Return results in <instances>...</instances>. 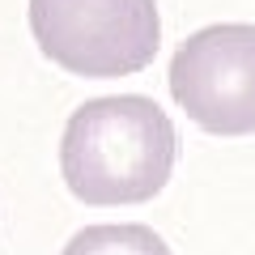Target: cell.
I'll return each mask as SVG.
<instances>
[{
  "label": "cell",
  "mask_w": 255,
  "mask_h": 255,
  "mask_svg": "<svg viewBox=\"0 0 255 255\" xmlns=\"http://www.w3.org/2000/svg\"><path fill=\"white\" fill-rule=\"evenodd\" d=\"M179 157L174 124L153 98L119 94L73 111L60 140V170L85 204H145L166 187Z\"/></svg>",
  "instance_id": "1"
},
{
  "label": "cell",
  "mask_w": 255,
  "mask_h": 255,
  "mask_svg": "<svg viewBox=\"0 0 255 255\" xmlns=\"http://www.w3.org/2000/svg\"><path fill=\"white\" fill-rule=\"evenodd\" d=\"M38 51L77 77H128L162 43L153 0H30Z\"/></svg>",
  "instance_id": "2"
},
{
  "label": "cell",
  "mask_w": 255,
  "mask_h": 255,
  "mask_svg": "<svg viewBox=\"0 0 255 255\" xmlns=\"http://www.w3.org/2000/svg\"><path fill=\"white\" fill-rule=\"evenodd\" d=\"M170 94L213 136L255 132V26H209L170 60Z\"/></svg>",
  "instance_id": "3"
},
{
  "label": "cell",
  "mask_w": 255,
  "mask_h": 255,
  "mask_svg": "<svg viewBox=\"0 0 255 255\" xmlns=\"http://www.w3.org/2000/svg\"><path fill=\"white\" fill-rule=\"evenodd\" d=\"M64 255H170V247L149 226H85L81 234L68 238Z\"/></svg>",
  "instance_id": "4"
}]
</instances>
